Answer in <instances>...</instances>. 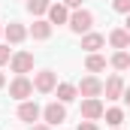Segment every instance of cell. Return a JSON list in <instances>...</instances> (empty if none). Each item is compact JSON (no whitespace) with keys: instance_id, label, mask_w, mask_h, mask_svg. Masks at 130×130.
<instances>
[{"instance_id":"28","label":"cell","mask_w":130,"mask_h":130,"mask_svg":"<svg viewBox=\"0 0 130 130\" xmlns=\"http://www.w3.org/2000/svg\"><path fill=\"white\" fill-rule=\"evenodd\" d=\"M0 33H3V27H0Z\"/></svg>"},{"instance_id":"11","label":"cell","mask_w":130,"mask_h":130,"mask_svg":"<svg viewBox=\"0 0 130 130\" xmlns=\"http://www.w3.org/2000/svg\"><path fill=\"white\" fill-rule=\"evenodd\" d=\"M3 36H6V42H21L27 30H24V24H18V21H12V24H6L3 27Z\"/></svg>"},{"instance_id":"8","label":"cell","mask_w":130,"mask_h":130,"mask_svg":"<svg viewBox=\"0 0 130 130\" xmlns=\"http://www.w3.org/2000/svg\"><path fill=\"white\" fill-rule=\"evenodd\" d=\"M79 94H82V97H100V94H103V82L94 79V76L82 79V82H79Z\"/></svg>"},{"instance_id":"3","label":"cell","mask_w":130,"mask_h":130,"mask_svg":"<svg viewBox=\"0 0 130 130\" xmlns=\"http://www.w3.org/2000/svg\"><path fill=\"white\" fill-rule=\"evenodd\" d=\"M33 88H36L39 94H48V91L58 88V76H55L52 70H39V73L33 76Z\"/></svg>"},{"instance_id":"9","label":"cell","mask_w":130,"mask_h":130,"mask_svg":"<svg viewBox=\"0 0 130 130\" xmlns=\"http://www.w3.org/2000/svg\"><path fill=\"white\" fill-rule=\"evenodd\" d=\"M103 91H106V100H121L124 97V82H121V76H112V79L103 85Z\"/></svg>"},{"instance_id":"16","label":"cell","mask_w":130,"mask_h":130,"mask_svg":"<svg viewBox=\"0 0 130 130\" xmlns=\"http://www.w3.org/2000/svg\"><path fill=\"white\" fill-rule=\"evenodd\" d=\"M85 67H88L91 73H100V70H106V58L94 52V55H88V58H85Z\"/></svg>"},{"instance_id":"15","label":"cell","mask_w":130,"mask_h":130,"mask_svg":"<svg viewBox=\"0 0 130 130\" xmlns=\"http://www.w3.org/2000/svg\"><path fill=\"white\" fill-rule=\"evenodd\" d=\"M55 91H58V100H61V103H70V100H76V94H79V88L70 85V82H61Z\"/></svg>"},{"instance_id":"27","label":"cell","mask_w":130,"mask_h":130,"mask_svg":"<svg viewBox=\"0 0 130 130\" xmlns=\"http://www.w3.org/2000/svg\"><path fill=\"white\" fill-rule=\"evenodd\" d=\"M127 33H130V15H127Z\"/></svg>"},{"instance_id":"24","label":"cell","mask_w":130,"mask_h":130,"mask_svg":"<svg viewBox=\"0 0 130 130\" xmlns=\"http://www.w3.org/2000/svg\"><path fill=\"white\" fill-rule=\"evenodd\" d=\"M30 130H52L48 124H30Z\"/></svg>"},{"instance_id":"21","label":"cell","mask_w":130,"mask_h":130,"mask_svg":"<svg viewBox=\"0 0 130 130\" xmlns=\"http://www.w3.org/2000/svg\"><path fill=\"white\" fill-rule=\"evenodd\" d=\"M12 61V55H9V45H0V67L3 64H9Z\"/></svg>"},{"instance_id":"1","label":"cell","mask_w":130,"mask_h":130,"mask_svg":"<svg viewBox=\"0 0 130 130\" xmlns=\"http://www.w3.org/2000/svg\"><path fill=\"white\" fill-rule=\"evenodd\" d=\"M91 24H94V15H91L88 9H76V12L70 15V30L73 33H88Z\"/></svg>"},{"instance_id":"17","label":"cell","mask_w":130,"mask_h":130,"mask_svg":"<svg viewBox=\"0 0 130 130\" xmlns=\"http://www.w3.org/2000/svg\"><path fill=\"white\" fill-rule=\"evenodd\" d=\"M112 67H115V70H130V55L124 48H118V52L112 55Z\"/></svg>"},{"instance_id":"7","label":"cell","mask_w":130,"mask_h":130,"mask_svg":"<svg viewBox=\"0 0 130 130\" xmlns=\"http://www.w3.org/2000/svg\"><path fill=\"white\" fill-rule=\"evenodd\" d=\"M39 115H42V109H39L36 103H30V100H21V106H18V118H21V121L36 124V121H39Z\"/></svg>"},{"instance_id":"18","label":"cell","mask_w":130,"mask_h":130,"mask_svg":"<svg viewBox=\"0 0 130 130\" xmlns=\"http://www.w3.org/2000/svg\"><path fill=\"white\" fill-rule=\"evenodd\" d=\"M103 115H106V124H112V127H118V124L124 121V112H121V109H106Z\"/></svg>"},{"instance_id":"25","label":"cell","mask_w":130,"mask_h":130,"mask_svg":"<svg viewBox=\"0 0 130 130\" xmlns=\"http://www.w3.org/2000/svg\"><path fill=\"white\" fill-rule=\"evenodd\" d=\"M121 100H124V103H127V106H130V88H127V91H124V97H121Z\"/></svg>"},{"instance_id":"23","label":"cell","mask_w":130,"mask_h":130,"mask_svg":"<svg viewBox=\"0 0 130 130\" xmlns=\"http://www.w3.org/2000/svg\"><path fill=\"white\" fill-rule=\"evenodd\" d=\"M64 6H67V9H79V6H82V0H64Z\"/></svg>"},{"instance_id":"6","label":"cell","mask_w":130,"mask_h":130,"mask_svg":"<svg viewBox=\"0 0 130 130\" xmlns=\"http://www.w3.org/2000/svg\"><path fill=\"white\" fill-rule=\"evenodd\" d=\"M9 67H12V73L24 76V73H30V70H33V55H30V52H15L12 61H9Z\"/></svg>"},{"instance_id":"26","label":"cell","mask_w":130,"mask_h":130,"mask_svg":"<svg viewBox=\"0 0 130 130\" xmlns=\"http://www.w3.org/2000/svg\"><path fill=\"white\" fill-rule=\"evenodd\" d=\"M3 85H6V79H3V73H0V88H3Z\"/></svg>"},{"instance_id":"2","label":"cell","mask_w":130,"mask_h":130,"mask_svg":"<svg viewBox=\"0 0 130 130\" xmlns=\"http://www.w3.org/2000/svg\"><path fill=\"white\" fill-rule=\"evenodd\" d=\"M30 94H33V82L27 79V76H15V79H12V85H9V97L27 100Z\"/></svg>"},{"instance_id":"12","label":"cell","mask_w":130,"mask_h":130,"mask_svg":"<svg viewBox=\"0 0 130 130\" xmlns=\"http://www.w3.org/2000/svg\"><path fill=\"white\" fill-rule=\"evenodd\" d=\"M103 42H106V39H103L100 33H85V36H82V48H85L88 55H94L97 48H103Z\"/></svg>"},{"instance_id":"14","label":"cell","mask_w":130,"mask_h":130,"mask_svg":"<svg viewBox=\"0 0 130 130\" xmlns=\"http://www.w3.org/2000/svg\"><path fill=\"white\" fill-rule=\"evenodd\" d=\"M30 36L33 39H48L52 36V21H33V27H30Z\"/></svg>"},{"instance_id":"4","label":"cell","mask_w":130,"mask_h":130,"mask_svg":"<svg viewBox=\"0 0 130 130\" xmlns=\"http://www.w3.org/2000/svg\"><path fill=\"white\" fill-rule=\"evenodd\" d=\"M42 118H45V124H48V127L64 124V121H67V109H64V103H48V106L42 109Z\"/></svg>"},{"instance_id":"10","label":"cell","mask_w":130,"mask_h":130,"mask_svg":"<svg viewBox=\"0 0 130 130\" xmlns=\"http://www.w3.org/2000/svg\"><path fill=\"white\" fill-rule=\"evenodd\" d=\"M48 21H52V24H67V21H70V12H67L64 3H52V6H48Z\"/></svg>"},{"instance_id":"19","label":"cell","mask_w":130,"mask_h":130,"mask_svg":"<svg viewBox=\"0 0 130 130\" xmlns=\"http://www.w3.org/2000/svg\"><path fill=\"white\" fill-rule=\"evenodd\" d=\"M48 0H27V9H30L33 15H42V12H48Z\"/></svg>"},{"instance_id":"29","label":"cell","mask_w":130,"mask_h":130,"mask_svg":"<svg viewBox=\"0 0 130 130\" xmlns=\"http://www.w3.org/2000/svg\"><path fill=\"white\" fill-rule=\"evenodd\" d=\"M115 130H118V127H115Z\"/></svg>"},{"instance_id":"5","label":"cell","mask_w":130,"mask_h":130,"mask_svg":"<svg viewBox=\"0 0 130 130\" xmlns=\"http://www.w3.org/2000/svg\"><path fill=\"white\" fill-rule=\"evenodd\" d=\"M103 103H100L97 97H85L82 100V118L85 121H97V118H103Z\"/></svg>"},{"instance_id":"22","label":"cell","mask_w":130,"mask_h":130,"mask_svg":"<svg viewBox=\"0 0 130 130\" xmlns=\"http://www.w3.org/2000/svg\"><path fill=\"white\" fill-rule=\"evenodd\" d=\"M79 130H100V127L94 124V121H82V124H79Z\"/></svg>"},{"instance_id":"13","label":"cell","mask_w":130,"mask_h":130,"mask_svg":"<svg viewBox=\"0 0 130 130\" xmlns=\"http://www.w3.org/2000/svg\"><path fill=\"white\" fill-rule=\"evenodd\" d=\"M109 42H112L115 48H127V45H130V33H127V27L112 30V33H109Z\"/></svg>"},{"instance_id":"20","label":"cell","mask_w":130,"mask_h":130,"mask_svg":"<svg viewBox=\"0 0 130 130\" xmlns=\"http://www.w3.org/2000/svg\"><path fill=\"white\" fill-rule=\"evenodd\" d=\"M112 6H115V12H124V15H130V0H112Z\"/></svg>"}]
</instances>
